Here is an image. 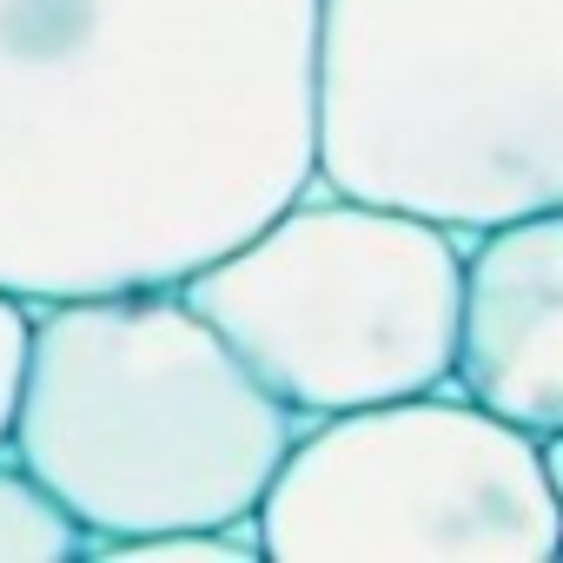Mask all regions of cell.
I'll return each mask as SVG.
<instances>
[{
  "label": "cell",
  "instance_id": "6da1fadb",
  "mask_svg": "<svg viewBox=\"0 0 563 563\" xmlns=\"http://www.w3.org/2000/svg\"><path fill=\"white\" fill-rule=\"evenodd\" d=\"M319 0H0V292L179 286L312 186Z\"/></svg>",
  "mask_w": 563,
  "mask_h": 563
},
{
  "label": "cell",
  "instance_id": "7a4b0ae2",
  "mask_svg": "<svg viewBox=\"0 0 563 563\" xmlns=\"http://www.w3.org/2000/svg\"><path fill=\"white\" fill-rule=\"evenodd\" d=\"M292 431L179 286L34 306L8 457L80 523L87 556L245 523Z\"/></svg>",
  "mask_w": 563,
  "mask_h": 563
},
{
  "label": "cell",
  "instance_id": "3957f363",
  "mask_svg": "<svg viewBox=\"0 0 563 563\" xmlns=\"http://www.w3.org/2000/svg\"><path fill=\"white\" fill-rule=\"evenodd\" d=\"M312 186L451 239L563 212V0H319Z\"/></svg>",
  "mask_w": 563,
  "mask_h": 563
},
{
  "label": "cell",
  "instance_id": "277c9868",
  "mask_svg": "<svg viewBox=\"0 0 563 563\" xmlns=\"http://www.w3.org/2000/svg\"><path fill=\"white\" fill-rule=\"evenodd\" d=\"M179 299L299 424L451 385L457 239L411 212L306 186Z\"/></svg>",
  "mask_w": 563,
  "mask_h": 563
},
{
  "label": "cell",
  "instance_id": "5b68a950",
  "mask_svg": "<svg viewBox=\"0 0 563 563\" xmlns=\"http://www.w3.org/2000/svg\"><path fill=\"white\" fill-rule=\"evenodd\" d=\"M252 530L265 563H550L563 431L530 438L451 385L306 418Z\"/></svg>",
  "mask_w": 563,
  "mask_h": 563
},
{
  "label": "cell",
  "instance_id": "8992f818",
  "mask_svg": "<svg viewBox=\"0 0 563 563\" xmlns=\"http://www.w3.org/2000/svg\"><path fill=\"white\" fill-rule=\"evenodd\" d=\"M451 391L530 438L563 431V212L457 239Z\"/></svg>",
  "mask_w": 563,
  "mask_h": 563
},
{
  "label": "cell",
  "instance_id": "52a82bcc",
  "mask_svg": "<svg viewBox=\"0 0 563 563\" xmlns=\"http://www.w3.org/2000/svg\"><path fill=\"white\" fill-rule=\"evenodd\" d=\"M67 556H87L80 523L0 444V563H67Z\"/></svg>",
  "mask_w": 563,
  "mask_h": 563
},
{
  "label": "cell",
  "instance_id": "ba28073f",
  "mask_svg": "<svg viewBox=\"0 0 563 563\" xmlns=\"http://www.w3.org/2000/svg\"><path fill=\"white\" fill-rule=\"evenodd\" d=\"M27 325H34V306L0 292V444H8V424H14V398H21V365H27Z\"/></svg>",
  "mask_w": 563,
  "mask_h": 563
}]
</instances>
